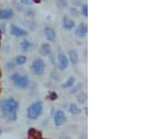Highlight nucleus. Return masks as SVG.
I'll use <instances>...</instances> for the list:
<instances>
[{
	"mask_svg": "<svg viewBox=\"0 0 151 139\" xmlns=\"http://www.w3.org/2000/svg\"><path fill=\"white\" fill-rule=\"evenodd\" d=\"M19 102L13 98H4L0 101V112L4 119L8 123H14L18 119V111H19Z\"/></svg>",
	"mask_w": 151,
	"mask_h": 139,
	"instance_id": "1",
	"label": "nucleus"
},
{
	"mask_svg": "<svg viewBox=\"0 0 151 139\" xmlns=\"http://www.w3.org/2000/svg\"><path fill=\"white\" fill-rule=\"evenodd\" d=\"M9 80L13 83V85L19 90H27L31 84V80H29L28 75L26 72H24L22 70L12 72L9 75Z\"/></svg>",
	"mask_w": 151,
	"mask_h": 139,
	"instance_id": "2",
	"label": "nucleus"
},
{
	"mask_svg": "<svg viewBox=\"0 0 151 139\" xmlns=\"http://www.w3.org/2000/svg\"><path fill=\"white\" fill-rule=\"evenodd\" d=\"M43 112V103L42 101H35L32 104L27 107V118L31 120H37L38 118H40V116Z\"/></svg>",
	"mask_w": 151,
	"mask_h": 139,
	"instance_id": "3",
	"label": "nucleus"
},
{
	"mask_svg": "<svg viewBox=\"0 0 151 139\" xmlns=\"http://www.w3.org/2000/svg\"><path fill=\"white\" fill-rule=\"evenodd\" d=\"M31 70L34 75L37 76H42L46 71V62L41 59V57H37L33 60L32 64H31Z\"/></svg>",
	"mask_w": 151,
	"mask_h": 139,
	"instance_id": "4",
	"label": "nucleus"
},
{
	"mask_svg": "<svg viewBox=\"0 0 151 139\" xmlns=\"http://www.w3.org/2000/svg\"><path fill=\"white\" fill-rule=\"evenodd\" d=\"M8 33L14 37H27L28 36V32L26 29H24L22 27L15 24H11L8 26Z\"/></svg>",
	"mask_w": 151,
	"mask_h": 139,
	"instance_id": "5",
	"label": "nucleus"
},
{
	"mask_svg": "<svg viewBox=\"0 0 151 139\" xmlns=\"http://www.w3.org/2000/svg\"><path fill=\"white\" fill-rule=\"evenodd\" d=\"M53 122H54V125L55 126H61V125H63L66 122H67V116H66V113H65V111H62V110H56L55 112H54V116H53Z\"/></svg>",
	"mask_w": 151,
	"mask_h": 139,
	"instance_id": "6",
	"label": "nucleus"
},
{
	"mask_svg": "<svg viewBox=\"0 0 151 139\" xmlns=\"http://www.w3.org/2000/svg\"><path fill=\"white\" fill-rule=\"evenodd\" d=\"M74 31V35L78 39H84L88 34V26L87 22H80L78 25H76Z\"/></svg>",
	"mask_w": 151,
	"mask_h": 139,
	"instance_id": "7",
	"label": "nucleus"
},
{
	"mask_svg": "<svg viewBox=\"0 0 151 139\" xmlns=\"http://www.w3.org/2000/svg\"><path fill=\"white\" fill-rule=\"evenodd\" d=\"M14 15H15V12L12 7H4L0 9V20L2 21L11 20L14 18Z\"/></svg>",
	"mask_w": 151,
	"mask_h": 139,
	"instance_id": "8",
	"label": "nucleus"
},
{
	"mask_svg": "<svg viewBox=\"0 0 151 139\" xmlns=\"http://www.w3.org/2000/svg\"><path fill=\"white\" fill-rule=\"evenodd\" d=\"M58 67L61 71L66 70L69 67V60L65 53H59L58 54Z\"/></svg>",
	"mask_w": 151,
	"mask_h": 139,
	"instance_id": "9",
	"label": "nucleus"
},
{
	"mask_svg": "<svg viewBox=\"0 0 151 139\" xmlns=\"http://www.w3.org/2000/svg\"><path fill=\"white\" fill-rule=\"evenodd\" d=\"M75 26H76L75 20H74L73 18H70V16H68V15H65V16L62 18V28H63L65 31L70 32V31H73V29L75 28Z\"/></svg>",
	"mask_w": 151,
	"mask_h": 139,
	"instance_id": "10",
	"label": "nucleus"
},
{
	"mask_svg": "<svg viewBox=\"0 0 151 139\" xmlns=\"http://www.w3.org/2000/svg\"><path fill=\"white\" fill-rule=\"evenodd\" d=\"M19 48L22 53H29L34 48V43L31 40H28L27 37H24L19 43Z\"/></svg>",
	"mask_w": 151,
	"mask_h": 139,
	"instance_id": "11",
	"label": "nucleus"
},
{
	"mask_svg": "<svg viewBox=\"0 0 151 139\" xmlns=\"http://www.w3.org/2000/svg\"><path fill=\"white\" fill-rule=\"evenodd\" d=\"M43 35L47 42H54L56 40V32L52 26H46L43 28Z\"/></svg>",
	"mask_w": 151,
	"mask_h": 139,
	"instance_id": "12",
	"label": "nucleus"
},
{
	"mask_svg": "<svg viewBox=\"0 0 151 139\" xmlns=\"http://www.w3.org/2000/svg\"><path fill=\"white\" fill-rule=\"evenodd\" d=\"M39 52H40V54H41V55H43V56L48 57L49 55H52V54H53L52 44H50L49 42H43V43H41V44H40V49H39Z\"/></svg>",
	"mask_w": 151,
	"mask_h": 139,
	"instance_id": "13",
	"label": "nucleus"
},
{
	"mask_svg": "<svg viewBox=\"0 0 151 139\" xmlns=\"http://www.w3.org/2000/svg\"><path fill=\"white\" fill-rule=\"evenodd\" d=\"M67 57H68V60H69V63H72V64H74V66L78 63L80 57H78V53L76 52L75 49H70V50L68 52V54H67Z\"/></svg>",
	"mask_w": 151,
	"mask_h": 139,
	"instance_id": "14",
	"label": "nucleus"
},
{
	"mask_svg": "<svg viewBox=\"0 0 151 139\" xmlns=\"http://www.w3.org/2000/svg\"><path fill=\"white\" fill-rule=\"evenodd\" d=\"M14 63H15V66L17 67H21V66H25L26 64V62H27V56L25 55V54H19V55H17L15 57H14Z\"/></svg>",
	"mask_w": 151,
	"mask_h": 139,
	"instance_id": "15",
	"label": "nucleus"
},
{
	"mask_svg": "<svg viewBox=\"0 0 151 139\" xmlns=\"http://www.w3.org/2000/svg\"><path fill=\"white\" fill-rule=\"evenodd\" d=\"M68 111H69L70 115H73V116H78V115L82 112V110L80 109V106L76 104V103H70V104L68 105Z\"/></svg>",
	"mask_w": 151,
	"mask_h": 139,
	"instance_id": "16",
	"label": "nucleus"
},
{
	"mask_svg": "<svg viewBox=\"0 0 151 139\" xmlns=\"http://www.w3.org/2000/svg\"><path fill=\"white\" fill-rule=\"evenodd\" d=\"M76 100H77V103H80V104H86V103H87V94L81 90L80 92L76 94Z\"/></svg>",
	"mask_w": 151,
	"mask_h": 139,
	"instance_id": "17",
	"label": "nucleus"
},
{
	"mask_svg": "<svg viewBox=\"0 0 151 139\" xmlns=\"http://www.w3.org/2000/svg\"><path fill=\"white\" fill-rule=\"evenodd\" d=\"M75 77L74 76H70V77H68V80L62 84V88L63 89H70L74 84H75Z\"/></svg>",
	"mask_w": 151,
	"mask_h": 139,
	"instance_id": "18",
	"label": "nucleus"
},
{
	"mask_svg": "<svg viewBox=\"0 0 151 139\" xmlns=\"http://www.w3.org/2000/svg\"><path fill=\"white\" fill-rule=\"evenodd\" d=\"M56 6L60 9H67L69 7L68 0H56Z\"/></svg>",
	"mask_w": 151,
	"mask_h": 139,
	"instance_id": "19",
	"label": "nucleus"
},
{
	"mask_svg": "<svg viewBox=\"0 0 151 139\" xmlns=\"http://www.w3.org/2000/svg\"><path fill=\"white\" fill-rule=\"evenodd\" d=\"M80 15L84 16V18H88V5L87 4H81V7H80Z\"/></svg>",
	"mask_w": 151,
	"mask_h": 139,
	"instance_id": "20",
	"label": "nucleus"
},
{
	"mask_svg": "<svg viewBox=\"0 0 151 139\" xmlns=\"http://www.w3.org/2000/svg\"><path fill=\"white\" fill-rule=\"evenodd\" d=\"M68 9H69V13H70V15H73V16H81L80 15V8H77L76 6H70V7H68Z\"/></svg>",
	"mask_w": 151,
	"mask_h": 139,
	"instance_id": "21",
	"label": "nucleus"
},
{
	"mask_svg": "<svg viewBox=\"0 0 151 139\" xmlns=\"http://www.w3.org/2000/svg\"><path fill=\"white\" fill-rule=\"evenodd\" d=\"M82 87H83V84H82V83H77V84H74V85L70 88V89H72V90H70V92H72L73 95H76L77 92H80V91L82 90Z\"/></svg>",
	"mask_w": 151,
	"mask_h": 139,
	"instance_id": "22",
	"label": "nucleus"
},
{
	"mask_svg": "<svg viewBox=\"0 0 151 139\" xmlns=\"http://www.w3.org/2000/svg\"><path fill=\"white\" fill-rule=\"evenodd\" d=\"M6 68L8 69V71H13V70L17 68V66H15L14 61H8V62L6 63Z\"/></svg>",
	"mask_w": 151,
	"mask_h": 139,
	"instance_id": "23",
	"label": "nucleus"
},
{
	"mask_svg": "<svg viewBox=\"0 0 151 139\" xmlns=\"http://www.w3.org/2000/svg\"><path fill=\"white\" fill-rule=\"evenodd\" d=\"M19 1H20L21 5H24L26 7H28V6H31L33 4V0H19Z\"/></svg>",
	"mask_w": 151,
	"mask_h": 139,
	"instance_id": "24",
	"label": "nucleus"
},
{
	"mask_svg": "<svg viewBox=\"0 0 151 139\" xmlns=\"http://www.w3.org/2000/svg\"><path fill=\"white\" fill-rule=\"evenodd\" d=\"M33 15H34V12H33L32 9L27 8V9H26V16H33Z\"/></svg>",
	"mask_w": 151,
	"mask_h": 139,
	"instance_id": "25",
	"label": "nucleus"
},
{
	"mask_svg": "<svg viewBox=\"0 0 151 139\" xmlns=\"http://www.w3.org/2000/svg\"><path fill=\"white\" fill-rule=\"evenodd\" d=\"M56 97H58V95H56L55 92H52V94L49 95V100H50V101H53V100H55Z\"/></svg>",
	"mask_w": 151,
	"mask_h": 139,
	"instance_id": "26",
	"label": "nucleus"
},
{
	"mask_svg": "<svg viewBox=\"0 0 151 139\" xmlns=\"http://www.w3.org/2000/svg\"><path fill=\"white\" fill-rule=\"evenodd\" d=\"M60 139H70V137H68V136H61Z\"/></svg>",
	"mask_w": 151,
	"mask_h": 139,
	"instance_id": "27",
	"label": "nucleus"
},
{
	"mask_svg": "<svg viewBox=\"0 0 151 139\" xmlns=\"http://www.w3.org/2000/svg\"><path fill=\"white\" fill-rule=\"evenodd\" d=\"M1 133H2V129L0 128V135H1Z\"/></svg>",
	"mask_w": 151,
	"mask_h": 139,
	"instance_id": "28",
	"label": "nucleus"
},
{
	"mask_svg": "<svg viewBox=\"0 0 151 139\" xmlns=\"http://www.w3.org/2000/svg\"><path fill=\"white\" fill-rule=\"evenodd\" d=\"M43 1H48V0H43Z\"/></svg>",
	"mask_w": 151,
	"mask_h": 139,
	"instance_id": "29",
	"label": "nucleus"
}]
</instances>
